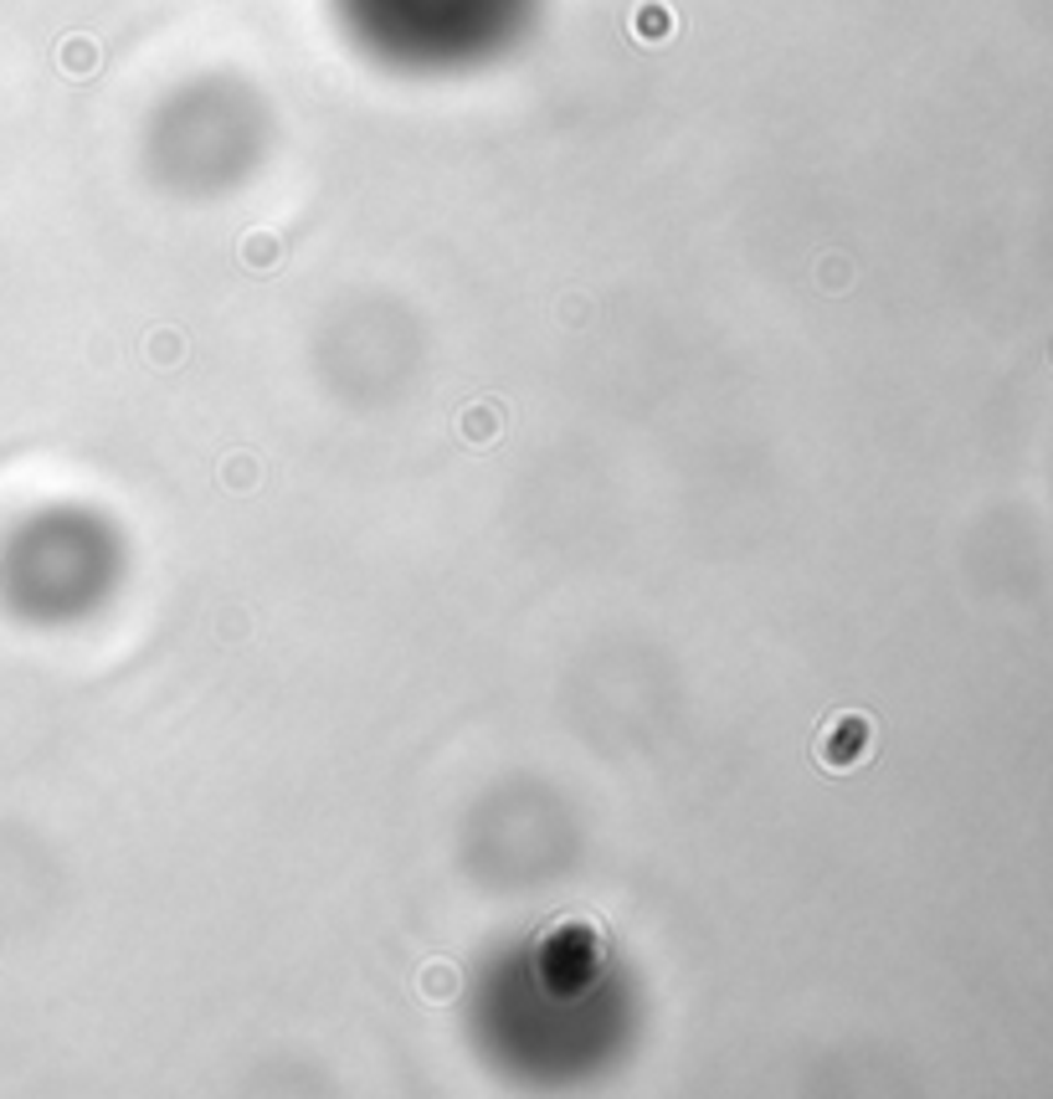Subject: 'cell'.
<instances>
[{
	"label": "cell",
	"instance_id": "1",
	"mask_svg": "<svg viewBox=\"0 0 1053 1099\" xmlns=\"http://www.w3.org/2000/svg\"><path fill=\"white\" fill-rule=\"evenodd\" d=\"M812 756H817V765H828V771H853V765H864L868 756H874V720L858 710L828 714V725L817 729V740H812Z\"/></svg>",
	"mask_w": 1053,
	"mask_h": 1099
},
{
	"label": "cell",
	"instance_id": "2",
	"mask_svg": "<svg viewBox=\"0 0 1053 1099\" xmlns=\"http://www.w3.org/2000/svg\"><path fill=\"white\" fill-rule=\"evenodd\" d=\"M57 62L68 78H93L98 72V42L93 36H68L62 47H57Z\"/></svg>",
	"mask_w": 1053,
	"mask_h": 1099
},
{
	"label": "cell",
	"instance_id": "3",
	"mask_svg": "<svg viewBox=\"0 0 1053 1099\" xmlns=\"http://www.w3.org/2000/svg\"><path fill=\"white\" fill-rule=\"evenodd\" d=\"M422 992H426V1002H453V992H458V971H453V966H426Z\"/></svg>",
	"mask_w": 1053,
	"mask_h": 1099
},
{
	"label": "cell",
	"instance_id": "4",
	"mask_svg": "<svg viewBox=\"0 0 1053 1099\" xmlns=\"http://www.w3.org/2000/svg\"><path fill=\"white\" fill-rule=\"evenodd\" d=\"M632 26H637V36H643V42H663L674 21H668V11H663L658 0H653V5H637V16H632Z\"/></svg>",
	"mask_w": 1053,
	"mask_h": 1099
},
{
	"label": "cell",
	"instance_id": "5",
	"mask_svg": "<svg viewBox=\"0 0 1053 1099\" xmlns=\"http://www.w3.org/2000/svg\"><path fill=\"white\" fill-rule=\"evenodd\" d=\"M268 247H272V237H268V232H253L242 253H247V262H253V268H268V262H272V257H268Z\"/></svg>",
	"mask_w": 1053,
	"mask_h": 1099
}]
</instances>
